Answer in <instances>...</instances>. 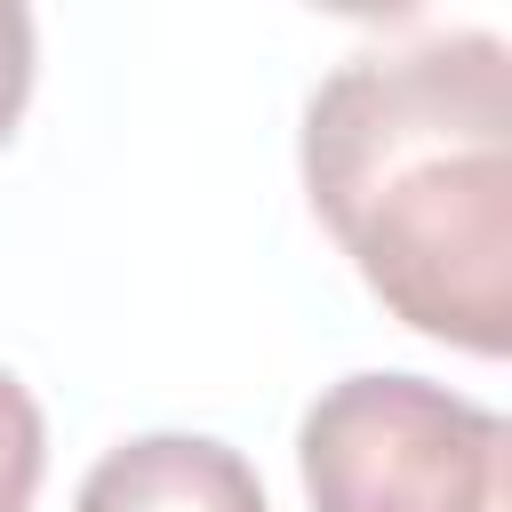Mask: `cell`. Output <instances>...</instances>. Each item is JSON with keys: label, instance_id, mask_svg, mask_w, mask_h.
<instances>
[{"label": "cell", "instance_id": "5", "mask_svg": "<svg viewBox=\"0 0 512 512\" xmlns=\"http://www.w3.org/2000/svg\"><path fill=\"white\" fill-rule=\"evenodd\" d=\"M32 72H40V32H32V8L0 0V144L16 136L24 104H32Z\"/></svg>", "mask_w": 512, "mask_h": 512}, {"label": "cell", "instance_id": "2", "mask_svg": "<svg viewBox=\"0 0 512 512\" xmlns=\"http://www.w3.org/2000/svg\"><path fill=\"white\" fill-rule=\"evenodd\" d=\"M312 512H512V424L408 368L328 384L296 424Z\"/></svg>", "mask_w": 512, "mask_h": 512}, {"label": "cell", "instance_id": "3", "mask_svg": "<svg viewBox=\"0 0 512 512\" xmlns=\"http://www.w3.org/2000/svg\"><path fill=\"white\" fill-rule=\"evenodd\" d=\"M72 512H272V504L240 448L208 432H136L88 464Z\"/></svg>", "mask_w": 512, "mask_h": 512}, {"label": "cell", "instance_id": "4", "mask_svg": "<svg viewBox=\"0 0 512 512\" xmlns=\"http://www.w3.org/2000/svg\"><path fill=\"white\" fill-rule=\"evenodd\" d=\"M40 464H48L40 400L24 392V376H16V368H0V512H32Z\"/></svg>", "mask_w": 512, "mask_h": 512}, {"label": "cell", "instance_id": "1", "mask_svg": "<svg viewBox=\"0 0 512 512\" xmlns=\"http://www.w3.org/2000/svg\"><path fill=\"white\" fill-rule=\"evenodd\" d=\"M304 192L368 296L472 360L512 352V48H360L304 96Z\"/></svg>", "mask_w": 512, "mask_h": 512}]
</instances>
